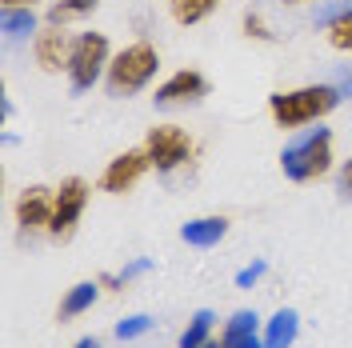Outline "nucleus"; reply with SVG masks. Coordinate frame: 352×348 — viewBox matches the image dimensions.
<instances>
[{"label":"nucleus","instance_id":"f257e3e1","mask_svg":"<svg viewBox=\"0 0 352 348\" xmlns=\"http://www.w3.org/2000/svg\"><path fill=\"white\" fill-rule=\"evenodd\" d=\"M340 105V92L324 80V85H305L292 92H272L268 96V112L280 129H300V124H316L320 116H329Z\"/></svg>","mask_w":352,"mask_h":348},{"label":"nucleus","instance_id":"f03ea898","mask_svg":"<svg viewBox=\"0 0 352 348\" xmlns=\"http://www.w3.org/2000/svg\"><path fill=\"white\" fill-rule=\"evenodd\" d=\"M280 168L296 184L320 180L332 168V132L316 124V129H305L300 136H292L280 153Z\"/></svg>","mask_w":352,"mask_h":348},{"label":"nucleus","instance_id":"7ed1b4c3","mask_svg":"<svg viewBox=\"0 0 352 348\" xmlns=\"http://www.w3.org/2000/svg\"><path fill=\"white\" fill-rule=\"evenodd\" d=\"M160 68V56L148 41H136L129 48H120L109 61V72H104V85H109V96L124 100V96H136L140 88L148 85Z\"/></svg>","mask_w":352,"mask_h":348},{"label":"nucleus","instance_id":"20e7f679","mask_svg":"<svg viewBox=\"0 0 352 348\" xmlns=\"http://www.w3.org/2000/svg\"><path fill=\"white\" fill-rule=\"evenodd\" d=\"M68 85L72 92H88L100 80V72H109V36L104 32H85L72 44V61H68Z\"/></svg>","mask_w":352,"mask_h":348},{"label":"nucleus","instance_id":"39448f33","mask_svg":"<svg viewBox=\"0 0 352 348\" xmlns=\"http://www.w3.org/2000/svg\"><path fill=\"white\" fill-rule=\"evenodd\" d=\"M144 153H148L156 173H173L192 156V140L180 124H153L144 136Z\"/></svg>","mask_w":352,"mask_h":348},{"label":"nucleus","instance_id":"423d86ee","mask_svg":"<svg viewBox=\"0 0 352 348\" xmlns=\"http://www.w3.org/2000/svg\"><path fill=\"white\" fill-rule=\"evenodd\" d=\"M88 204V184L80 176H68L60 180V188H56V200H52V224H48V232L56 240H68L76 232V220L85 213Z\"/></svg>","mask_w":352,"mask_h":348},{"label":"nucleus","instance_id":"0eeeda50","mask_svg":"<svg viewBox=\"0 0 352 348\" xmlns=\"http://www.w3.org/2000/svg\"><path fill=\"white\" fill-rule=\"evenodd\" d=\"M72 36H68L60 24H48V28H41L36 36H32V56H36V65L44 68V72H60V68H68V61H72Z\"/></svg>","mask_w":352,"mask_h":348},{"label":"nucleus","instance_id":"6e6552de","mask_svg":"<svg viewBox=\"0 0 352 348\" xmlns=\"http://www.w3.org/2000/svg\"><path fill=\"white\" fill-rule=\"evenodd\" d=\"M148 168H153V160H148L144 149L120 153L116 160H109V168H104V176H100V188H104V193H129L132 184L148 173Z\"/></svg>","mask_w":352,"mask_h":348},{"label":"nucleus","instance_id":"1a4fd4ad","mask_svg":"<svg viewBox=\"0 0 352 348\" xmlns=\"http://www.w3.org/2000/svg\"><path fill=\"white\" fill-rule=\"evenodd\" d=\"M52 200H56V193L44 188V184L24 188L21 200H16V224H21L24 232H41V228H48V224H52Z\"/></svg>","mask_w":352,"mask_h":348},{"label":"nucleus","instance_id":"9d476101","mask_svg":"<svg viewBox=\"0 0 352 348\" xmlns=\"http://www.w3.org/2000/svg\"><path fill=\"white\" fill-rule=\"evenodd\" d=\"M208 92V80L200 76V72H192V68H180V72H173L164 85L156 88V105L160 109H168V105H184V100H200Z\"/></svg>","mask_w":352,"mask_h":348},{"label":"nucleus","instance_id":"9b49d317","mask_svg":"<svg viewBox=\"0 0 352 348\" xmlns=\"http://www.w3.org/2000/svg\"><path fill=\"white\" fill-rule=\"evenodd\" d=\"M224 232H228V220L224 217H200V220H188L180 228L184 244H192V248H212V244L224 240Z\"/></svg>","mask_w":352,"mask_h":348},{"label":"nucleus","instance_id":"f8f14e48","mask_svg":"<svg viewBox=\"0 0 352 348\" xmlns=\"http://www.w3.org/2000/svg\"><path fill=\"white\" fill-rule=\"evenodd\" d=\"M296 328H300V316L292 308H280L272 320H268V332H264V348H288L296 340Z\"/></svg>","mask_w":352,"mask_h":348},{"label":"nucleus","instance_id":"ddd939ff","mask_svg":"<svg viewBox=\"0 0 352 348\" xmlns=\"http://www.w3.org/2000/svg\"><path fill=\"white\" fill-rule=\"evenodd\" d=\"M0 28H4V41L8 44L28 41L36 32V12L32 8H4L0 12Z\"/></svg>","mask_w":352,"mask_h":348},{"label":"nucleus","instance_id":"4468645a","mask_svg":"<svg viewBox=\"0 0 352 348\" xmlns=\"http://www.w3.org/2000/svg\"><path fill=\"white\" fill-rule=\"evenodd\" d=\"M244 340H256V312H248V308H241L228 320L224 336H220V348H241Z\"/></svg>","mask_w":352,"mask_h":348},{"label":"nucleus","instance_id":"2eb2a0df","mask_svg":"<svg viewBox=\"0 0 352 348\" xmlns=\"http://www.w3.org/2000/svg\"><path fill=\"white\" fill-rule=\"evenodd\" d=\"M96 284L92 281H80V284H72L68 288V296H65V305H60V320H72V316H80V312H88V308L96 305Z\"/></svg>","mask_w":352,"mask_h":348},{"label":"nucleus","instance_id":"dca6fc26","mask_svg":"<svg viewBox=\"0 0 352 348\" xmlns=\"http://www.w3.org/2000/svg\"><path fill=\"white\" fill-rule=\"evenodd\" d=\"M100 8V0H60V4H52L48 8V24H72V21H85Z\"/></svg>","mask_w":352,"mask_h":348},{"label":"nucleus","instance_id":"f3484780","mask_svg":"<svg viewBox=\"0 0 352 348\" xmlns=\"http://www.w3.org/2000/svg\"><path fill=\"white\" fill-rule=\"evenodd\" d=\"M217 4H220V0H168L176 24H200L204 17H212V8H217Z\"/></svg>","mask_w":352,"mask_h":348},{"label":"nucleus","instance_id":"a211bd4d","mask_svg":"<svg viewBox=\"0 0 352 348\" xmlns=\"http://www.w3.org/2000/svg\"><path fill=\"white\" fill-rule=\"evenodd\" d=\"M212 320H217V316H212L208 308H200L197 316H192V325H188L184 332H180V348H204V345H208Z\"/></svg>","mask_w":352,"mask_h":348},{"label":"nucleus","instance_id":"6ab92c4d","mask_svg":"<svg viewBox=\"0 0 352 348\" xmlns=\"http://www.w3.org/2000/svg\"><path fill=\"white\" fill-rule=\"evenodd\" d=\"M352 12V0H329V4H320L316 12H312V24L316 28H332L336 21H344Z\"/></svg>","mask_w":352,"mask_h":348},{"label":"nucleus","instance_id":"aec40b11","mask_svg":"<svg viewBox=\"0 0 352 348\" xmlns=\"http://www.w3.org/2000/svg\"><path fill=\"white\" fill-rule=\"evenodd\" d=\"M329 44L332 48H340V52H352V12L329 28Z\"/></svg>","mask_w":352,"mask_h":348},{"label":"nucleus","instance_id":"412c9836","mask_svg":"<svg viewBox=\"0 0 352 348\" xmlns=\"http://www.w3.org/2000/svg\"><path fill=\"white\" fill-rule=\"evenodd\" d=\"M244 32H248V36H256V41H276V32L264 24V17L256 12V8H248V12H244Z\"/></svg>","mask_w":352,"mask_h":348},{"label":"nucleus","instance_id":"4be33fe9","mask_svg":"<svg viewBox=\"0 0 352 348\" xmlns=\"http://www.w3.org/2000/svg\"><path fill=\"white\" fill-rule=\"evenodd\" d=\"M148 328H153L148 316H129V320H120V325H116V336H120V340H136V336H144Z\"/></svg>","mask_w":352,"mask_h":348},{"label":"nucleus","instance_id":"5701e85b","mask_svg":"<svg viewBox=\"0 0 352 348\" xmlns=\"http://www.w3.org/2000/svg\"><path fill=\"white\" fill-rule=\"evenodd\" d=\"M329 85L340 92V100H352V65H336V68H332Z\"/></svg>","mask_w":352,"mask_h":348},{"label":"nucleus","instance_id":"b1692460","mask_svg":"<svg viewBox=\"0 0 352 348\" xmlns=\"http://www.w3.org/2000/svg\"><path fill=\"white\" fill-rule=\"evenodd\" d=\"M264 272H268V264H264V261H256V264H248V268H241V272H236V288H252V284L261 281Z\"/></svg>","mask_w":352,"mask_h":348},{"label":"nucleus","instance_id":"393cba45","mask_svg":"<svg viewBox=\"0 0 352 348\" xmlns=\"http://www.w3.org/2000/svg\"><path fill=\"white\" fill-rule=\"evenodd\" d=\"M148 268H153V261H132L129 268H124V272H120V276H116V281H120V284H129L132 276H144V272H148Z\"/></svg>","mask_w":352,"mask_h":348},{"label":"nucleus","instance_id":"a878e982","mask_svg":"<svg viewBox=\"0 0 352 348\" xmlns=\"http://www.w3.org/2000/svg\"><path fill=\"white\" fill-rule=\"evenodd\" d=\"M340 188H344V193H352V160L344 164V173H340Z\"/></svg>","mask_w":352,"mask_h":348},{"label":"nucleus","instance_id":"bb28decb","mask_svg":"<svg viewBox=\"0 0 352 348\" xmlns=\"http://www.w3.org/2000/svg\"><path fill=\"white\" fill-rule=\"evenodd\" d=\"M36 0H4V8H32Z\"/></svg>","mask_w":352,"mask_h":348},{"label":"nucleus","instance_id":"cd10ccee","mask_svg":"<svg viewBox=\"0 0 352 348\" xmlns=\"http://www.w3.org/2000/svg\"><path fill=\"white\" fill-rule=\"evenodd\" d=\"M76 348H100V345H96L92 336H85V340H76Z\"/></svg>","mask_w":352,"mask_h":348},{"label":"nucleus","instance_id":"c85d7f7f","mask_svg":"<svg viewBox=\"0 0 352 348\" xmlns=\"http://www.w3.org/2000/svg\"><path fill=\"white\" fill-rule=\"evenodd\" d=\"M241 348H264V345H261V340H244Z\"/></svg>","mask_w":352,"mask_h":348},{"label":"nucleus","instance_id":"c756f323","mask_svg":"<svg viewBox=\"0 0 352 348\" xmlns=\"http://www.w3.org/2000/svg\"><path fill=\"white\" fill-rule=\"evenodd\" d=\"M285 4H308V0H285Z\"/></svg>","mask_w":352,"mask_h":348},{"label":"nucleus","instance_id":"7c9ffc66","mask_svg":"<svg viewBox=\"0 0 352 348\" xmlns=\"http://www.w3.org/2000/svg\"><path fill=\"white\" fill-rule=\"evenodd\" d=\"M204 348H220V345H204Z\"/></svg>","mask_w":352,"mask_h":348}]
</instances>
